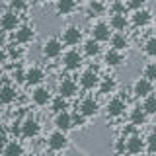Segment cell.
<instances>
[{
	"mask_svg": "<svg viewBox=\"0 0 156 156\" xmlns=\"http://www.w3.org/2000/svg\"><path fill=\"white\" fill-rule=\"evenodd\" d=\"M65 47L66 45L62 43L61 35H51L41 43V55L49 61H57V58H62V55H65Z\"/></svg>",
	"mask_w": 156,
	"mask_h": 156,
	"instance_id": "1",
	"label": "cell"
},
{
	"mask_svg": "<svg viewBox=\"0 0 156 156\" xmlns=\"http://www.w3.org/2000/svg\"><path fill=\"white\" fill-rule=\"evenodd\" d=\"M101 78L104 76H101L96 68H86V70H82L80 76H78V86H80V90H84V92H94V90L100 88Z\"/></svg>",
	"mask_w": 156,
	"mask_h": 156,
	"instance_id": "2",
	"label": "cell"
},
{
	"mask_svg": "<svg viewBox=\"0 0 156 156\" xmlns=\"http://www.w3.org/2000/svg\"><path fill=\"white\" fill-rule=\"evenodd\" d=\"M23 16H20V14L12 12V10L4 8V14L2 18H0V27H2V33H8V35H14V33L18 31L20 27L23 26Z\"/></svg>",
	"mask_w": 156,
	"mask_h": 156,
	"instance_id": "3",
	"label": "cell"
},
{
	"mask_svg": "<svg viewBox=\"0 0 156 156\" xmlns=\"http://www.w3.org/2000/svg\"><path fill=\"white\" fill-rule=\"evenodd\" d=\"M61 65L65 70L68 72H76L84 66V53L78 51V49H66L65 55L61 58Z\"/></svg>",
	"mask_w": 156,
	"mask_h": 156,
	"instance_id": "4",
	"label": "cell"
},
{
	"mask_svg": "<svg viewBox=\"0 0 156 156\" xmlns=\"http://www.w3.org/2000/svg\"><path fill=\"white\" fill-rule=\"evenodd\" d=\"M61 39L62 43H65L66 47L74 49L76 45H80V43H84V31H82V27L74 26V23H70V26H65L61 29Z\"/></svg>",
	"mask_w": 156,
	"mask_h": 156,
	"instance_id": "5",
	"label": "cell"
},
{
	"mask_svg": "<svg viewBox=\"0 0 156 156\" xmlns=\"http://www.w3.org/2000/svg\"><path fill=\"white\" fill-rule=\"evenodd\" d=\"M47 76H49V74H47L45 66H41V65H31V66H26V86H29V88L45 86Z\"/></svg>",
	"mask_w": 156,
	"mask_h": 156,
	"instance_id": "6",
	"label": "cell"
},
{
	"mask_svg": "<svg viewBox=\"0 0 156 156\" xmlns=\"http://www.w3.org/2000/svg\"><path fill=\"white\" fill-rule=\"evenodd\" d=\"M127 111V100L123 96H111L105 101V115L109 119H121Z\"/></svg>",
	"mask_w": 156,
	"mask_h": 156,
	"instance_id": "7",
	"label": "cell"
},
{
	"mask_svg": "<svg viewBox=\"0 0 156 156\" xmlns=\"http://www.w3.org/2000/svg\"><path fill=\"white\" fill-rule=\"evenodd\" d=\"M152 94H154V82H150L144 76L135 78V82L131 84V96L136 98V100H144V98H148Z\"/></svg>",
	"mask_w": 156,
	"mask_h": 156,
	"instance_id": "8",
	"label": "cell"
},
{
	"mask_svg": "<svg viewBox=\"0 0 156 156\" xmlns=\"http://www.w3.org/2000/svg\"><path fill=\"white\" fill-rule=\"evenodd\" d=\"M43 131V125L37 117L26 115L22 119V139H37Z\"/></svg>",
	"mask_w": 156,
	"mask_h": 156,
	"instance_id": "9",
	"label": "cell"
},
{
	"mask_svg": "<svg viewBox=\"0 0 156 156\" xmlns=\"http://www.w3.org/2000/svg\"><path fill=\"white\" fill-rule=\"evenodd\" d=\"M113 33L115 31L111 29L109 22H96V23H92V27H90V37L96 39L98 43H109L111 37H113Z\"/></svg>",
	"mask_w": 156,
	"mask_h": 156,
	"instance_id": "10",
	"label": "cell"
},
{
	"mask_svg": "<svg viewBox=\"0 0 156 156\" xmlns=\"http://www.w3.org/2000/svg\"><path fill=\"white\" fill-rule=\"evenodd\" d=\"M35 39H37V31H35V26H33V23H23V26L12 35V41L16 43V45H22V47L31 45Z\"/></svg>",
	"mask_w": 156,
	"mask_h": 156,
	"instance_id": "11",
	"label": "cell"
},
{
	"mask_svg": "<svg viewBox=\"0 0 156 156\" xmlns=\"http://www.w3.org/2000/svg\"><path fill=\"white\" fill-rule=\"evenodd\" d=\"M100 101L96 100L94 96H84L80 101H78L76 105V111H80L84 117H88V119H94V117L100 115Z\"/></svg>",
	"mask_w": 156,
	"mask_h": 156,
	"instance_id": "12",
	"label": "cell"
},
{
	"mask_svg": "<svg viewBox=\"0 0 156 156\" xmlns=\"http://www.w3.org/2000/svg\"><path fill=\"white\" fill-rule=\"evenodd\" d=\"M78 92H80V86H78V82L74 78H61V80L57 82V94L66 98L68 101L78 98Z\"/></svg>",
	"mask_w": 156,
	"mask_h": 156,
	"instance_id": "13",
	"label": "cell"
},
{
	"mask_svg": "<svg viewBox=\"0 0 156 156\" xmlns=\"http://www.w3.org/2000/svg\"><path fill=\"white\" fill-rule=\"evenodd\" d=\"M68 143H70V140H68V135L65 131H58V129L51 131L49 136H47V148L51 150V152H62L68 146Z\"/></svg>",
	"mask_w": 156,
	"mask_h": 156,
	"instance_id": "14",
	"label": "cell"
},
{
	"mask_svg": "<svg viewBox=\"0 0 156 156\" xmlns=\"http://www.w3.org/2000/svg\"><path fill=\"white\" fill-rule=\"evenodd\" d=\"M53 98H55V96H53V92H51L49 86H37V88L31 90L29 100H31V104L35 107H47V105H51Z\"/></svg>",
	"mask_w": 156,
	"mask_h": 156,
	"instance_id": "15",
	"label": "cell"
},
{
	"mask_svg": "<svg viewBox=\"0 0 156 156\" xmlns=\"http://www.w3.org/2000/svg\"><path fill=\"white\" fill-rule=\"evenodd\" d=\"M18 98H20V92H18L16 84L10 82V78H6L4 84H2V88H0V104H2L4 107H8V105L16 104Z\"/></svg>",
	"mask_w": 156,
	"mask_h": 156,
	"instance_id": "16",
	"label": "cell"
},
{
	"mask_svg": "<svg viewBox=\"0 0 156 156\" xmlns=\"http://www.w3.org/2000/svg\"><path fill=\"white\" fill-rule=\"evenodd\" d=\"M127 119H129V123L135 125L136 129H143V127L148 123V115H146V111L143 109L140 104H135L129 111H127Z\"/></svg>",
	"mask_w": 156,
	"mask_h": 156,
	"instance_id": "17",
	"label": "cell"
},
{
	"mask_svg": "<svg viewBox=\"0 0 156 156\" xmlns=\"http://www.w3.org/2000/svg\"><path fill=\"white\" fill-rule=\"evenodd\" d=\"M109 26L115 33H125L133 23L129 14H109Z\"/></svg>",
	"mask_w": 156,
	"mask_h": 156,
	"instance_id": "18",
	"label": "cell"
},
{
	"mask_svg": "<svg viewBox=\"0 0 156 156\" xmlns=\"http://www.w3.org/2000/svg\"><path fill=\"white\" fill-rule=\"evenodd\" d=\"M127 62V55L123 51H115V49H107L104 53V65L109 68H117V66H123Z\"/></svg>",
	"mask_w": 156,
	"mask_h": 156,
	"instance_id": "19",
	"label": "cell"
},
{
	"mask_svg": "<svg viewBox=\"0 0 156 156\" xmlns=\"http://www.w3.org/2000/svg\"><path fill=\"white\" fill-rule=\"evenodd\" d=\"M143 152H146L144 136H140V133L129 136V139H127V154H129V156H136V154H143Z\"/></svg>",
	"mask_w": 156,
	"mask_h": 156,
	"instance_id": "20",
	"label": "cell"
},
{
	"mask_svg": "<svg viewBox=\"0 0 156 156\" xmlns=\"http://www.w3.org/2000/svg\"><path fill=\"white\" fill-rule=\"evenodd\" d=\"M2 156H26V146H23V143L20 139L12 136L8 143H4Z\"/></svg>",
	"mask_w": 156,
	"mask_h": 156,
	"instance_id": "21",
	"label": "cell"
},
{
	"mask_svg": "<svg viewBox=\"0 0 156 156\" xmlns=\"http://www.w3.org/2000/svg\"><path fill=\"white\" fill-rule=\"evenodd\" d=\"M152 18H154L152 10H150V8H143V10H139V12L131 14V23H133L135 27H146L150 22H152Z\"/></svg>",
	"mask_w": 156,
	"mask_h": 156,
	"instance_id": "22",
	"label": "cell"
},
{
	"mask_svg": "<svg viewBox=\"0 0 156 156\" xmlns=\"http://www.w3.org/2000/svg\"><path fill=\"white\" fill-rule=\"evenodd\" d=\"M78 2L76 0H55V14L61 18H68L76 12Z\"/></svg>",
	"mask_w": 156,
	"mask_h": 156,
	"instance_id": "23",
	"label": "cell"
},
{
	"mask_svg": "<svg viewBox=\"0 0 156 156\" xmlns=\"http://www.w3.org/2000/svg\"><path fill=\"white\" fill-rule=\"evenodd\" d=\"M53 123H55V129L65 131V133H68L70 129H74V121H72V113H70V111H62V113L55 115Z\"/></svg>",
	"mask_w": 156,
	"mask_h": 156,
	"instance_id": "24",
	"label": "cell"
},
{
	"mask_svg": "<svg viewBox=\"0 0 156 156\" xmlns=\"http://www.w3.org/2000/svg\"><path fill=\"white\" fill-rule=\"evenodd\" d=\"M117 90H119V82H117L113 76H104V78H101L100 88H98L100 96H117L115 94Z\"/></svg>",
	"mask_w": 156,
	"mask_h": 156,
	"instance_id": "25",
	"label": "cell"
},
{
	"mask_svg": "<svg viewBox=\"0 0 156 156\" xmlns=\"http://www.w3.org/2000/svg\"><path fill=\"white\" fill-rule=\"evenodd\" d=\"M82 53H84V57L88 58H96L101 55V43H98L96 39L88 37L84 43H82Z\"/></svg>",
	"mask_w": 156,
	"mask_h": 156,
	"instance_id": "26",
	"label": "cell"
},
{
	"mask_svg": "<svg viewBox=\"0 0 156 156\" xmlns=\"http://www.w3.org/2000/svg\"><path fill=\"white\" fill-rule=\"evenodd\" d=\"M105 12H109V6L104 4V0H90L88 2V18H101Z\"/></svg>",
	"mask_w": 156,
	"mask_h": 156,
	"instance_id": "27",
	"label": "cell"
},
{
	"mask_svg": "<svg viewBox=\"0 0 156 156\" xmlns=\"http://www.w3.org/2000/svg\"><path fill=\"white\" fill-rule=\"evenodd\" d=\"M109 45H111V49H115V51H123L125 53L127 49L131 47V41H129V37H127L125 33H113Z\"/></svg>",
	"mask_w": 156,
	"mask_h": 156,
	"instance_id": "28",
	"label": "cell"
},
{
	"mask_svg": "<svg viewBox=\"0 0 156 156\" xmlns=\"http://www.w3.org/2000/svg\"><path fill=\"white\" fill-rule=\"evenodd\" d=\"M68 105H70V101L66 100V98H62V96H55L53 98V101H51V105H49V109H51V113L53 115H58V113H62V111H68Z\"/></svg>",
	"mask_w": 156,
	"mask_h": 156,
	"instance_id": "29",
	"label": "cell"
},
{
	"mask_svg": "<svg viewBox=\"0 0 156 156\" xmlns=\"http://www.w3.org/2000/svg\"><path fill=\"white\" fill-rule=\"evenodd\" d=\"M4 8H8V10H12V12L20 14V16H23V14L29 10V2L27 0H8Z\"/></svg>",
	"mask_w": 156,
	"mask_h": 156,
	"instance_id": "30",
	"label": "cell"
},
{
	"mask_svg": "<svg viewBox=\"0 0 156 156\" xmlns=\"http://www.w3.org/2000/svg\"><path fill=\"white\" fill-rule=\"evenodd\" d=\"M143 53L148 58H156V35H150L143 43Z\"/></svg>",
	"mask_w": 156,
	"mask_h": 156,
	"instance_id": "31",
	"label": "cell"
},
{
	"mask_svg": "<svg viewBox=\"0 0 156 156\" xmlns=\"http://www.w3.org/2000/svg\"><path fill=\"white\" fill-rule=\"evenodd\" d=\"M140 105H143V109L146 111V115H148V117H156V94L144 98Z\"/></svg>",
	"mask_w": 156,
	"mask_h": 156,
	"instance_id": "32",
	"label": "cell"
},
{
	"mask_svg": "<svg viewBox=\"0 0 156 156\" xmlns=\"http://www.w3.org/2000/svg\"><path fill=\"white\" fill-rule=\"evenodd\" d=\"M111 148H113L115 156H125L127 154V139L125 136H117L113 140V144H111Z\"/></svg>",
	"mask_w": 156,
	"mask_h": 156,
	"instance_id": "33",
	"label": "cell"
},
{
	"mask_svg": "<svg viewBox=\"0 0 156 156\" xmlns=\"http://www.w3.org/2000/svg\"><path fill=\"white\" fill-rule=\"evenodd\" d=\"M107 6H109V14H127L129 12L127 2H123V0H111V4H107Z\"/></svg>",
	"mask_w": 156,
	"mask_h": 156,
	"instance_id": "34",
	"label": "cell"
},
{
	"mask_svg": "<svg viewBox=\"0 0 156 156\" xmlns=\"http://www.w3.org/2000/svg\"><path fill=\"white\" fill-rule=\"evenodd\" d=\"M143 76L148 78L150 82H156V61H150L143 66Z\"/></svg>",
	"mask_w": 156,
	"mask_h": 156,
	"instance_id": "35",
	"label": "cell"
},
{
	"mask_svg": "<svg viewBox=\"0 0 156 156\" xmlns=\"http://www.w3.org/2000/svg\"><path fill=\"white\" fill-rule=\"evenodd\" d=\"M72 121H74V129H86L88 127V117H84L80 113V111H74V113H72Z\"/></svg>",
	"mask_w": 156,
	"mask_h": 156,
	"instance_id": "36",
	"label": "cell"
},
{
	"mask_svg": "<svg viewBox=\"0 0 156 156\" xmlns=\"http://www.w3.org/2000/svg\"><path fill=\"white\" fill-rule=\"evenodd\" d=\"M144 140H146V152L150 156H154L156 154V131L154 133H148L144 136Z\"/></svg>",
	"mask_w": 156,
	"mask_h": 156,
	"instance_id": "37",
	"label": "cell"
},
{
	"mask_svg": "<svg viewBox=\"0 0 156 156\" xmlns=\"http://www.w3.org/2000/svg\"><path fill=\"white\" fill-rule=\"evenodd\" d=\"M146 2L148 0H127V8H129V12H139V10L146 8Z\"/></svg>",
	"mask_w": 156,
	"mask_h": 156,
	"instance_id": "38",
	"label": "cell"
},
{
	"mask_svg": "<svg viewBox=\"0 0 156 156\" xmlns=\"http://www.w3.org/2000/svg\"><path fill=\"white\" fill-rule=\"evenodd\" d=\"M47 2H51V0H33V4H37V6H45Z\"/></svg>",
	"mask_w": 156,
	"mask_h": 156,
	"instance_id": "39",
	"label": "cell"
},
{
	"mask_svg": "<svg viewBox=\"0 0 156 156\" xmlns=\"http://www.w3.org/2000/svg\"><path fill=\"white\" fill-rule=\"evenodd\" d=\"M45 156H58V152H51V150H49V152H47Z\"/></svg>",
	"mask_w": 156,
	"mask_h": 156,
	"instance_id": "40",
	"label": "cell"
},
{
	"mask_svg": "<svg viewBox=\"0 0 156 156\" xmlns=\"http://www.w3.org/2000/svg\"><path fill=\"white\" fill-rule=\"evenodd\" d=\"M136 156H150L148 152H143V154H136Z\"/></svg>",
	"mask_w": 156,
	"mask_h": 156,
	"instance_id": "41",
	"label": "cell"
},
{
	"mask_svg": "<svg viewBox=\"0 0 156 156\" xmlns=\"http://www.w3.org/2000/svg\"><path fill=\"white\" fill-rule=\"evenodd\" d=\"M152 35H156V26H154V27H152Z\"/></svg>",
	"mask_w": 156,
	"mask_h": 156,
	"instance_id": "42",
	"label": "cell"
},
{
	"mask_svg": "<svg viewBox=\"0 0 156 156\" xmlns=\"http://www.w3.org/2000/svg\"><path fill=\"white\" fill-rule=\"evenodd\" d=\"M154 125H156V117H154Z\"/></svg>",
	"mask_w": 156,
	"mask_h": 156,
	"instance_id": "43",
	"label": "cell"
},
{
	"mask_svg": "<svg viewBox=\"0 0 156 156\" xmlns=\"http://www.w3.org/2000/svg\"><path fill=\"white\" fill-rule=\"evenodd\" d=\"M123 2H125V0H123Z\"/></svg>",
	"mask_w": 156,
	"mask_h": 156,
	"instance_id": "44",
	"label": "cell"
}]
</instances>
